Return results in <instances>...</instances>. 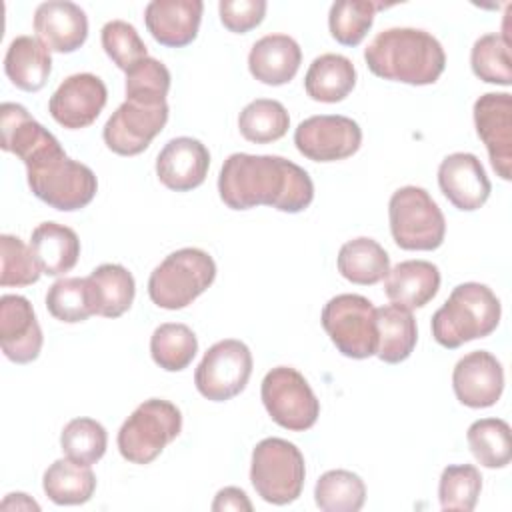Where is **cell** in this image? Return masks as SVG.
<instances>
[{"mask_svg": "<svg viewBox=\"0 0 512 512\" xmlns=\"http://www.w3.org/2000/svg\"><path fill=\"white\" fill-rule=\"evenodd\" d=\"M220 200L232 210L272 206L298 214L314 200V184L304 168L274 154H230L218 176Z\"/></svg>", "mask_w": 512, "mask_h": 512, "instance_id": "obj_1", "label": "cell"}, {"mask_svg": "<svg viewBox=\"0 0 512 512\" xmlns=\"http://www.w3.org/2000/svg\"><path fill=\"white\" fill-rule=\"evenodd\" d=\"M364 60L374 76L412 86L434 84L446 68L442 44L420 28L382 30L364 50Z\"/></svg>", "mask_w": 512, "mask_h": 512, "instance_id": "obj_2", "label": "cell"}, {"mask_svg": "<svg viewBox=\"0 0 512 512\" xmlns=\"http://www.w3.org/2000/svg\"><path fill=\"white\" fill-rule=\"evenodd\" d=\"M24 166L32 194L54 210L74 212L88 206L96 196V174L86 164L68 158L60 142Z\"/></svg>", "mask_w": 512, "mask_h": 512, "instance_id": "obj_3", "label": "cell"}, {"mask_svg": "<svg viewBox=\"0 0 512 512\" xmlns=\"http://www.w3.org/2000/svg\"><path fill=\"white\" fill-rule=\"evenodd\" d=\"M500 316V300L486 284L464 282L434 312L432 336L440 346L454 350L470 340L490 336L500 324Z\"/></svg>", "mask_w": 512, "mask_h": 512, "instance_id": "obj_4", "label": "cell"}, {"mask_svg": "<svg viewBox=\"0 0 512 512\" xmlns=\"http://www.w3.org/2000/svg\"><path fill=\"white\" fill-rule=\"evenodd\" d=\"M216 278L212 256L200 248H180L168 254L148 278L150 300L164 310L192 304Z\"/></svg>", "mask_w": 512, "mask_h": 512, "instance_id": "obj_5", "label": "cell"}, {"mask_svg": "<svg viewBox=\"0 0 512 512\" xmlns=\"http://www.w3.org/2000/svg\"><path fill=\"white\" fill-rule=\"evenodd\" d=\"M304 478V456L296 444L272 436L254 446L250 482L264 502L276 506L294 502L304 488Z\"/></svg>", "mask_w": 512, "mask_h": 512, "instance_id": "obj_6", "label": "cell"}, {"mask_svg": "<svg viewBox=\"0 0 512 512\" xmlns=\"http://www.w3.org/2000/svg\"><path fill=\"white\" fill-rule=\"evenodd\" d=\"M182 414L176 404L150 398L144 400L120 426L118 450L132 464H150L180 434Z\"/></svg>", "mask_w": 512, "mask_h": 512, "instance_id": "obj_7", "label": "cell"}, {"mask_svg": "<svg viewBox=\"0 0 512 512\" xmlns=\"http://www.w3.org/2000/svg\"><path fill=\"white\" fill-rule=\"evenodd\" d=\"M388 218L392 238L402 250H436L444 242V214L420 186L398 188L390 196Z\"/></svg>", "mask_w": 512, "mask_h": 512, "instance_id": "obj_8", "label": "cell"}, {"mask_svg": "<svg viewBox=\"0 0 512 512\" xmlns=\"http://www.w3.org/2000/svg\"><path fill=\"white\" fill-rule=\"evenodd\" d=\"M322 326L340 354L364 360L376 354V308L360 294H338L322 308Z\"/></svg>", "mask_w": 512, "mask_h": 512, "instance_id": "obj_9", "label": "cell"}, {"mask_svg": "<svg viewBox=\"0 0 512 512\" xmlns=\"http://www.w3.org/2000/svg\"><path fill=\"white\" fill-rule=\"evenodd\" d=\"M260 396L270 418L290 432L312 428L320 416V402L296 368H272L262 380Z\"/></svg>", "mask_w": 512, "mask_h": 512, "instance_id": "obj_10", "label": "cell"}, {"mask_svg": "<svg viewBox=\"0 0 512 512\" xmlns=\"http://www.w3.org/2000/svg\"><path fill=\"white\" fill-rule=\"evenodd\" d=\"M250 374V348L236 338H226L204 352L194 372V384L204 398L212 402H226L246 388Z\"/></svg>", "mask_w": 512, "mask_h": 512, "instance_id": "obj_11", "label": "cell"}, {"mask_svg": "<svg viewBox=\"0 0 512 512\" xmlns=\"http://www.w3.org/2000/svg\"><path fill=\"white\" fill-rule=\"evenodd\" d=\"M168 122L166 102L124 100L102 130L104 144L120 156H136L162 132Z\"/></svg>", "mask_w": 512, "mask_h": 512, "instance_id": "obj_12", "label": "cell"}, {"mask_svg": "<svg viewBox=\"0 0 512 512\" xmlns=\"http://www.w3.org/2000/svg\"><path fill=\"white\" fill-rule=\"evenodd\" d=\"M298 152L312 162H336L358 152L362 130L356 120L340 114L310 116L294 130Z\"/></svg>", "mask_w": 512, "mask_h": 512, "instance_id": "obj_13", "label": "cell"}, {"mask_svg": "<svg viewBox=\"0 0 512 512\" xmlns=\"http://www.w3.org/2000/svg\"><path fill=\"white\" fill-rule=\"evenodd\" d=\"M474 126L484 142L490 164L502 180L512 174V96L486 92L474 102Z\"/></svg>", "mask_w": 512, "mask_h": 512, "instance_id": "obj_14", "label": "cell"}, {"mask_svg": "<svg viewBox=\"0 0 512 512\" xmlns=\"http://www.w3.org/2000/svg\"><path fill=\"white\" fill-rule=\"evenodd\" d=\"M108 100V90L102 78L90 72L68 76L50 96V116L68 130H80L90 126Z\"/></svg>", "mask_w": 512, "mask_h": 512, "instance_id": "obj_15", "label": "cell"}, {"mask_svg": "<svg viewBox=\"0 0 512 512\" xmlns=\"http://www.w3.org/2000/svg\"><path fill=\"white\" fill-rule=\"evenodd\" d=\"M452 388L458 402L468 408L494 406L504 390L500 360L486 350H474L462 356L452 372Z\"/></svg>", "mask_w": 512, "mask_h": 512, "instance_id": "obj_16", "label": "cell"}, {"mask_svg": "<svg viewBox=\"0 0 512 512\" xmlns=\"http://www.w3.org/2000/svg\"><path fill=\"white\" fill-rule=\"evenodd\" d=\"M42 330L28 298L4 294L0 298V346L8 360L28 364L42 350Z\"/></svg>", "mask_w": 512, "mask_h": 512, "instance_id": "obj_17", "label": "cell"}, {"mask_svg": "<svg viewBox=\"0 0 512 512\" xmlns=\"http://www.w3.org/2000/svg\"><path fill=\"white\" fill-rule=\"evenodd\" d=\"M438 186L448 202L464 212L484 206L492 190L482 162L470 152H454L440 162Z\"/></svg>", "mask_w": 512, "mask_h": 512, "instance_id": "obj_18", "label": "cell"}, {"mask_svg": "<svg viewBox=\"0 0 512 512\" xmlns=\"http://www.w3.org/2000/svg\"><path fill=\"white\" fill-rule=\"evenodd\" d=\"M208 168V148L190 136L168 140L156 158L158 180L174 192H188L198 188L206 180Z\"/></svg>", "mask_w": 512, "mask_h": 512, "instance_id": "obj_19", "label": "cell"}, {"mask_svg": "<svg viewBox=\"0 0 512 512\" xmlns=\"http://www.w3.org/2000/svg\"><path fill=\"white\" fill-rule=\"evenodd\" d=\"M34 32L48 50L70 54L86 42L88 18L74 2L48 0L34 12Z\"/></svg>", "mask_w": 512, "mask_h": 512, "instance_id": "obj_20", "label": "cell"}, {"mask_svg": "<svg viewBox=\"0 0 512 512\" xmlns=\"http://www.w3.org/2000/svg\"><path fill=\"white\" fill-rule=\"evenodd\" d=\"M202 12V0H152L144 8V24L158 44L182 48L198 36Z\"/></svg>", "mask_w": 512, "mask_h": 512, "instance_id": "obj_21", "label": "cell"}, {"mask_svg": "<svg viewBox=\"0 0 512 512\" xmlns=\"http://www.w3.org/2000/svg\"><path fill=\"white\" fill-rule=\"evenodd\" d=\"M302 62L298 42L288 34H268L256 40L248 54L250 74L268 86H282L290 82Z\"/></svg>", "mask_w": 512, "mask_h": 512, "instance_id": "obj_22", "label": "cell"}, {"mask_svg": "<svg viewBox=\"0 0 512 512\" xmlns=\"http://www.w3.org/2000/svg\"><path fill=\"white\" fill-rule=\"evenodd\" d=\"M440 288V270L428 260H404L384 278L386 296L408 310L426 306Z\"/></svg>", "mask_w": 512, "mask_h": 512, "instance_id": "obj_23", "label": "cell"}, {"mask_svg": "<svg viewBox=\"0 0 512 512\" xmlns=\"http://www.w3.org/2000/svg\"><path fill=\"white\" fill-rule=\"evenodd\" d=\"M0 134L2 150L18 156L24 164L46 148L58 144L56 136L16 102H4L0 106Z\"/></svg>", "mask_w": 512, "mask_h": 512, "instance_id": "obj_24", "label": "cell"}, {"mask_svg": "<svg viewBox=\"0 0 512 512\" xmlns=\"http://www.w3.org/2000/svg\"><path fill=\"white\" fill-rule=\"evenodd\" d=\"M30 250L46 276L70 272L80 258V240L76 232L58 222H42L32 230Z\"/></svg>", "mask_w": 512, "mask_h": 512, "instance_id": "obj_25", "label": "cell"}, {"mask_svg": "<svg viewBox=\"0 0 512 512\" xmlns=\"http://www.w3.org/2000/svg\"><path fill=\"white\" fill-rule=\"evenodd\" d=\"M4 72L16 88L38 92L52 72L50 50L34 36H16L6 50Z\"/></svg>", "mask_w": 512, "mask_h": 512, "instance_id": "obj_26", "label": "cell"}, {"mask_svg": "<svg viewBox=\"0 0 512 512\" xmlns=\"http://www.w3.org/2000/svg\"><path fill=\"white\" fill-rule=\"evenodd\" d=\"M376 332H378V346L376 356L386 364H400L404 362L416 346L418 328L412 316V310L386 304L376 308Z\"/></svg>", "mask_w": 512, "mask_h": 512, "instance_id": "obj_27", "label": "cell"}, {"mask_svg": "<svg viewBox=\"0 0 512 512\" xmlns=\"http://www.w3.org/2000/svg\"><path fill=\"white\" fill-rule=\"evenodd\" d=\"M356 86V68L342 54H320L304 76L306 94L316 102L334 104L344 100Z\"/></svg>", "mask_w": 512, "mask_h": 512, "instance_id": "obj_28", "label": "cell"}, {"mask_svg": "<svg viewBox=\"0 0 512 512\" xmlns=\"http://www.w3.org/2000/svg\"><path fill=\"white\" fill-rule=\"evenodd\" d=\"M94 314L104 318L122 316L134 302V276L120 264H100L86 278Z\"/></svg>", "mask_w": 512, "mask_h": 512, "instance_id": "obj_29", "label": "cell"}, {"mask_svg": "<svg viewBox=\"0 0 512 512\" xmlns=\"http://www.w3.org/2000/svg\"><path fill=\"white\" fill-rule=\"evenodd\" d=\"M338 272L352 284L372 286L390 272V256L374 238H354L342 244L338 252Z\"/></svg>", "mask_w": 512, "mask_h": 512, "instance_id": "obj_30", "label": "cell"}, {"mask_svg": "<svg viewBox=\"0 0 512 512\" xmlns=\"http://www.w3.org/2000/svg\"><path fill=\"white\" fill-rule=\"evenodd\" d=\"M42 488L54 504L76 506L92 498L96 490V476L90 466L78 464L70 458H60L46 468Z\"/></svg>", "mask_w": 512, "mask_h": 512, "instance_id": "obj_31", "label": "cell"}, {"mask_svg": "<svg viewBox=\"0 0 512 512\" xmlns=\"http://www.w3.org/2000/svg\"><path fill=\"white\" fill-rule=\"evenodd\" d=\"M466 440L472 456L484 468H504L512 458V432L502 418H480L470 424Z\"/></svg>", "mask_w": 512, "mask_h": 512, "instance_id": "obj_32", "label": "cell"}, {"mask_svg": "<svg viewBox=\"0 0 512 512\" xmlns=\"http://www.w3.org/2000/svg\"><path fill=\"white\" fill-rule=\"evenodd\" d=\"M198 352V340L192 328L180 322L160 324L150 338L152 360L166 372H180L190 366Z\"/></svg>", "mask_w": 512, "mask_h": 512, "instance_id": "obj_33", "label": "cell"}, {"mask_svg": "<svg viewBox=\"0 0 512 512\" xmlns=\"http://www.w3.org/2000/svg\"><path fill=\"white\" fill-rule=\"evenodd\" d=\"M240 134L254 144L280 140L290 128V116L278 100L258 98L246 104L238 116Z\"/></svg>", "mask_w": 512, "mask_h": 512, "instance_id": "obj_34", "label": "cell"}, {"mask_svg": "<svg viewBox=\"0 0 512 512\" xmlns=\"http://www.w3.org/2000/svg\"><path fill=\"white\" fill-rule=\"evenodd\" d=\"M314 500L324 512H358L366 500V486L350 470H328L314 486Z\"/></svg>", "mask_w": 512, "mask_h": 512, "instance_id": "obj_35", "label": "cell"}, {"mask_svg": "<svg viewBox=\"0 0 512 512\" xmlns=\"http://www.w3.org/2000/svg\"><path fill=\"white\" fill-rule=\"evenodd\" d=\"M382 8H388V4L368 0L334 2L328 12V28L332 38L342 46H358L372 28L376 12Z\"/></svg>", "mask_w": 512, "mask_h": 512, "instance_id": "obj_36", "label": "cell"}, {"mask_svg": "<svg viewBox=\"0 0 512 512\" xmlns=\"http://www.w3.org/2000/svg\"><path fill=\"white\" fill-rule=\"evenodd\" d=\"M60 446L66 458L92 466L104 456L108 434L106 428L94 418H74L62 428Z\"/></svg>", "mask_w": 512, "mask_h": 512, "instance_id": "obj_37", "label": "cell"}, {"mask_svg": "<svg viewBox=\"0 0 512 512\" xmlns=\"http://www.w3.org/2000/svg\"><path fill=\"white\" fill-rule=\"evenodd\" d=\"M48 312L66 324L84 322L94 314L86 278H60L46 292Z\"/></svg>", "mask_w": 512, "mask_h": 512, "instance_id": "obj_38", "label": "cell"}, {"mask_svg": "<svg viewBox=\"0 0 512 512\" xmlns=\"http://www.w3.org/2000/svg\"><path fill=\"white\" fill-rule=\"evenodd\" d=\"M470 66L476 78L488 84H512L510 46L496 32L480 36L470 52Z\"/></svg>", "mask_w": 512, "mask_h": 512, "instance_id": "obj_39", "label": "cell"}, {"mask_svg": "<svg viewBox=\"0 0 512 512\" xmlns=\"http://www.w3.org/2000/svg\"><path fill=\"white\" fill-rule=\"evenodd\" d=\"M482 490L480 470L472 464H452L442 470L438 498L442 510L470 512L476 508Z\"/></svg>", "mask_w": 512, "mask_h": 512, "instance_id": "obj_40", "label": "cell"}, {"mask_svg": "<svg viewBox=\"0 0 512 512\" xmlns=\"http://www.w3.org/2000/svg\"><path fill=\"white\" fill-rule=\"evenodd\" d=\"M0 286L20 288L36 284L42 270L30 250L18 236H0Z\"/></svg>", "mask_w": 512, "mask_h": 512, "instance_id": "obj_41", "label": "cell"}, {"mask_svg": "<svg viewBox=\"0 0 512 512\" xmlns=\"http://www.w3.org/2000/svg\"><path fill=\"white\" fill-rule=\"evenodd\" d=\"M100 42L106 56L124 72L136 66L140 60L148 58L146 44L142 42L138 30L124 20H110L102 26Z\"/></svg>", "mask_w": 512, "mask_h": 512, "instance_id": "obj_42", "label": "cell"}, {"mask_svg": "<svg viewBox=\"0 0 512 512\" xmlns=\"http://www.w3.org/2000/svg\"><path fill=\"white\" fill-rule=\"evenodd\" d=\"M170 72L156 58H144L126 72V100L166 102Z\"/></svg>", "mask_w": 512, "mask_h": 512, "instance_id": "obj_43", "label": "cell"}, {"mask_svg": "<svg viewBox=\"0 0 512 512\" xmlns=\"http://www.w3.org/2000/svg\"><path fill=\"white\" fill-rule=\"evenodd\" d=\"M266 0H220V22L234 34H246L266 16Z\"/></svg>", "mask_w": 512, "mask_h": 512, "instance_id": "obj_44", "label": "cell"}, {"mask_svg": "<svg viewBox=\"0 0 512 512\" xmlns=\"http://www.w3.org/2000/svg\"><path fill=\"white\" fill-rule=\"evenodd\" d=\"M212 510L214 512H224V510H234V512H252V502L248 500L246 492L242 488L236 486H226L222 490H218V494L214 496L212 502Z\"/></svg>", "mask_w": 512, "mask_h": 512, "instance_id": "obj_45", "label": "cell"}, {"mask_svg": "<svg viewBox=\"0 0 512 512\" xmlns=\"http://www.w3.org/2000/svg\"><path fill=\"white\" fill-rule=\"evenodd\" d=\"M2 510H40L38 502H34L32 498H28V494L24 492H12L8 494L2 504H0Z\"/></svg>", "mask_w": 512, "mask_h": 512, "instance_id": "obj_46", "label": "cell"}]
</instances>
